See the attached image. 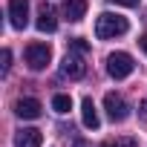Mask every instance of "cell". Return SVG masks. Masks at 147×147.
Wrapping results in <instances>:
<instances>
[{
  "label": "cell",
  "instance_id": "ba28073f",
  "mask_svg": "<svg viewBox=\"0 0 147 147\" xmlns=\"http://www.w3.org/2000/svg\"><path fill=\"white\" fill-rule=\"evenodd\" d=\"M81 121H84L87 130H98L101 127V118H98V110H95L92 98H84L81 101Z\"/></svg>",
  "mask_w": 147,
  "mask_h": 147
},
{
  "label": "cell",
  "instance_id": "3957f363",
  "mask_svg": "<svg viewBox=\"0 0 147 147\" xmlns=\"http://www.w3.org/2000/svg\"><path fill=\"white\" fill-rule=\"evenodd\" d=\"M49 61H52V46H49V43H29V46H26V63H29L32 72L46 69Z\"/></svg>",
  "mask_w": 147,
  "mask_h": 147
},
{
  "label": "cell",
  "instance_id": "e0dca14e",
  "mask_svg": "<svg viewBox=\"0 0 147 147\" xmlns=\"http://www.w3.org/2000/svg\"><path fill=\"white\" fill-rule=\"evenodd\" d=\"M110 3H115V6H138V0H110Z\"/></svg>",
  "mask_w": 147,
  "mask_h": 147
},
{
  "label": "cell",
  "instance_id": "ac0fdd59",
  "mask_svg": "<svg viewBox=\"0 0 147 147\" xmlns=\"http://www.w3.org/2000/svg\"><path fill=\"white\" fill-rule=\"evenodd\" d=\"M72 147H90V141H84V138H75V141H72Z\"/></svg>",
  "mask_w": 147,
  "mask_h": 147
},
{
  "label": "cell",
  "instance_id": "8992f818",
  "mask_svg": "<svg viewBox=\"0 0 147 147\" xmlns=\"http://www.w3.org/2000/svg\"><path fill=\"white\" fill-rule=\"evenodd\" d=\"M9 23L15 29H26V23H29V0H9Z\"/></svg>",
  "mask_w": 147,
  "mask_h": 147
},
{
  "label": "cell",
  "instance_id": "9a60e30c",
  "mask_svg": "<svg viewBox=\"0 0 147 147\" xmlns=\"http://www.w3.org/2000/svg\"><path fill=\"white\" fill-rule=\"evenodd\" d=\"M69 46H72V49H75V52H87V49H90V43H87L84 38H75V40H72Z\"/></svg>",
  "mask_w": 147,
  "mask_h": 147
},
{
  "label": "cell",
  "instance_id": "8fae6325",
  "mask_svg": "<svg viewBox=\"0 0 147 147\" xmlns=\"http://www.w3.org/2000/svg\"><path fill=\"white\" fill-rule=\"evenodd\" d=\"M38 29L40 32H55L58 29V18H55V12L49 6H40V12H38Z\"/></svg>",
  "mask_w": 147,
  "mask_h": 147
},
{
  "label": "cell",
  "instance_id": "5b68a950",
  "mask_svg": "<svg viewBox=\"0 0 147 147\" xmlns=\"http://www.w3.org/2000/svg\"><path fill=\"white\" fill-rule=\"evenodd\" d=\"M104 110H107L110 121H124V118L130 115V107H127V101H124L118 92H107V95H104Z\"/></svg>",
  "mask_w": 147,
  "mask_h": 147
},
{
  "label": "cell",
  "instance_id": "4fadbf2b",
  "mask_svg": "<svg viewBox=\"0 0 147 147\" xmlns=\"http://www.w3.org/2000/svg\"><path fill=\"white\" fill-rule=\"evenodd\" d=\"M101 147H138V141H136V138H130V136H118V138L104 141Z\"/></svg>",
  "mask_w": 147,
  "mask_h": 147
},
{
  "label": "cell",
  "instance_id": "7a4b0ae2",
  "mask_svg": "<svg viewBox=\"0 0 147 147\" xmlns=\"http://www.w3.org/2000/svg\"><path fill=\"white\" fill-rule=\"evenodd\" d=\"M133 69H136V63H133V58L127 52H113L107 58V72H110V78H115V81L133 75Z\"/></svg>",
  "mask_w": 147,
  "mask_h": 147
},
{
  "label": "cell",
  "instance_id": "5bb4252c",
  "mask_svg": "<svg viewBox=\"0 0 147 147\" xmlns=\"http://www.w3.org/2000/svg\"><path fill=\"white\" fill-rule=\"evenodd\" d=\"M0 69H3V75H9V69H12V52L3 49V63H0Z\"/></svg>",
  "mask_w": 147,
  "mask_h": 147
},
{
  "label": "cell",
  "instance_id": "30bf717a",
  "mask_svg": "<svg viewBox=\"0 0 147 147\" xmlns=\"http://www.w3.org/2000/svg\"><path fill=\"white\" fill-rule=\"evenodd\" d=\"M84 15H87V0H66V3H63V18L66 20L78 23Z\"/></svg>",
  "mask_w": 147,
  "mask_h": 147
},
{
  "label": "cell",
  "instance_id": "52a82bcc",
  "mask_svg": "<svg viewBox=\"0 0 147 147\" xmlns=\"http://www.w3.org/2000/svg\"><path fill=\"white\" fill-rule=\"evenodd\" d=\"M15 113H18L20 118H40L43 107H40L38 98H20V101L15 104Z\"/></svg>",
  "mask_w": 147,
  "mask_h": 147
},
{
  "label": "cell",
  "instance_id": "2e32d148",
  "mask_svg": "<svg viewBox=\"0 0 147 147\" xmlns=\"http://www.w3.org/2000/svg\"><path fill=\"white\" fill-rule=\"evenodd\" d=\"M138 118H141V121H147V98L138 104Z\"/></svg>",
  "mask_w": 147,
  "mask_h": 147
},
{
  "label": "cell",
  "instance_id": "d6986e66",
  "mask_svg": "<svg viewBox=\"0 0 147 147\" xmlns=\"http://www.w3.org/2000/svg\"><path fill=\"white\" fill-rule=\"evenodd\" d=\"M138 46H141V49L147 52V35H141V40H138Z\"/></svg>",
  "mask_w": 147,
  "mask_h": 147
},
{
  "label": "cell",
  "instance_id": "7c38bea8",
  "mask_svg": "<svg viewBox=\"0 0 147 147\" xmlns=\"http://www.w3.org/2000/svg\"><path fill=\"white\" fill-rule=\"evenodd\" d=\"M52 110H55V113H61V115H63V113H69V110H72V98H69V95H63V92H58V95L52 98Z\"/></svg>",
  "mask_w": 147,
  "mask_h": 147
},
{
  "label": "cell",
  "instance_id": "6da1fadb",
  "mask_svg": "<svg viewBox=\"0 0 147 147\" xmlns=\"http://www.w3.org/2000/svg\"><path fill=\"white\" fill-rule=\"evenodd\" d=\"M127 29H130V23H127V18H121V15L104 12V15L95 18V35H98L101 40L121 38V35H127Z\"/></svg>",
  "mask_w": 147,
  "mask_h": 147
},
{
  "label": "cell",
  "instance_id": "9c48e42d",
  "mask_svg": "<svg viewBox=\"0 0 147 147\" xmlns=\"http://www.w3.org/2000/svg\"><path fill=\"white\" fill-rule=\"evenodd\" d=\"M40 144H43V136L35 127H26L15 136V147H40Z\"/></svg>",
  "mask_w": 147,
  "mask_h": 147
},
{
  "label": "cell",
  "instance_id": "277c9868",
  "mask_svg": "<svg viewBox=\"0 0 147 147\" xmlns=\"http://www.w3.org/2000/svg\"><path fill=\"white\" fill-rule=\"evenodd\" d=\"M84 72H87L84 58L75 55V52H66V58L61 61V75L69 78V81H78V78H84Z\"/></svg>",
  "mask_w": 147,
  "mask_h": 147
}]
</instances>
